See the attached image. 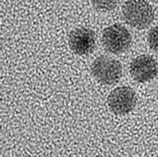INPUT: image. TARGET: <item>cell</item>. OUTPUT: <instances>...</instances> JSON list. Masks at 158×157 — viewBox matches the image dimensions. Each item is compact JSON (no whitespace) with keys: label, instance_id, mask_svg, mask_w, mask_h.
I'll list each match as a JSON object with an SVG mask.
<instances>
[{"label":"cell","instance_id":"obj_5","mask_svg":"<svg viewBox=\"0 0 158 157\" xmlns=\"http://www.w3.org/2000/svg\"><path fill=\"white\" fill-rule=\"evenodd\" d=\"M129 72L131 76L136 81L144 83L156 76L158 66L152 57L149 55H140L132 61Z\"/></svg>","mask_w":158,"mask_h":157},{"label":"cell","instance_id":"obj_8","mask_svg":"<svg viewBox=\"0 0 158 157\" xmlns=\"http://www.w3.org/2000/svg\"><path fill=\"white\" fill-rule=\"evenodd\" d=\"M148 42L151 49L158 52V27L150 30L148 35Z\"/></svg>","mask_w":158,"mask_h":157},{"label":"cell","instance_id":"obj_6","mask_svg":"<svg viewBox=\"0 0 158 157\" xmlns=\"http://www.w3.org/2000/svg\"><path fill=\"white\" fill-rule=\"evenodd\" d=\"M70 49L78 55H86L93 51L96 45V35L92 30L79 27L72 31L69 37Z\"/></svg>","mask_w":158,"mask_h":157},{"label":"cell","instance_id":"obj_3","mask_svg":"<svg viewBox=\"0 0 158 157\" xmlns=\"http://www.w3.org/2000/svg\"><path fill=\"white\" fill-rule=\"evenodd\" d=\"M131 35L122 25L114 24L103 31L101 41L104 49L112 54H121L129 48Z\"/></svg>","mask_w":158,"mask_h":157},{"label":"cell","instance_id":"obj_1","mask_svg":"<svg viewBox=\"0 0 158 157\" xmlns=\"http://www.w3.org/2000/svg\"><path fill=\"white\" fill-rule=\"evenodd\" d=\"M122 13L126 23L138 30L148 27L154 19L152 7L146 0H127Z\"/></svg>","mask_w":158,"mask_h":157},{"label":"cell","instance_id":"obj_2","mask_svg":"<svg viewBox=\"0 0 158 157\" xmlns=\"http://www.w3.org/2000/svg\"><path fill=\"white\" fill-rule=\"evenodd\" d=\"M91 69L94 77L105 85L117 83L122 76L120 63L107 56L97 57L91 64Z\"/></svg>","mask_w":158,"mask_h":157},{"label":"cell","instance_id":"obj_4","mask_svg":"<svg viewBox=\"0 0 158 157\" xmlns=\"http://www.w3.org/2000/svg\"><path fill=\"white\" fill-rule=\"evenodd\" d=\"M107 102L111 112L123 115L131 112L135 107V92L128 86L118 87L111 91L107 98Z\"/></svg>","mask_w":158,"mask_h":157},{"label":"cell","instance_id":"obj_7","mask_svg":"<svg viewBox=\"0 0 158 157\" xmlns=\"http://www.w3.org/2000/svg\"><path fill=\"white\" fill-rule=\"evenodd\" d=\"M119 0H91L95 8L101 11H111L118 5Z\"/></svg>","mask_w":158,"mask_h":157}]
</instances>
